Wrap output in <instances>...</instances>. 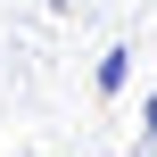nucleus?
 I'll use <instances>...</instances> for the list:
<instances>
[{
	"label": "nucleus",
	"instance_id": "f257e3e1",
	"mask_svg": "<svg viewBox=\"0 0 157 157\" xmlns=\"http://www.w3.org/2000/svg\"><path fill=\"white\" fill-rule=\"evenodd\" d=\"M124 83H132V50H108L99 58V91H124Z\"/></svg>",
	"mask_w": 157,
	"mask_h": 157
},
{
	"label": "nucleus",
	"instance_id": "f03ea898",
	"mask_svg": "<svg viewBox=\"0 0 157 157\" xmlns=\"http://www.w3.org/2000/svg\"><path fill=\"white\" fill-rule=\"evenodd\" d=\"M141 124H149V141H141V149H157V91H149V108H141Z\"/></svg>",
	"mask_w": 157,
	"mask_h": 157
},
{
	"label": "nucleus",
	"instance_id": "7ed1b4c3",
	"mask_svg": "<svg viewBox=\"0 0 157 157\" xmlns=\"http://www.w3.org/2000/svg\"><path fill=\"white\" fill-rule=\"evenodd\" d=\"M141 157H157V149H141Z\"/></svg>",
	"mask_w": 157,
	"mask_h": 157
}]
</instances>
